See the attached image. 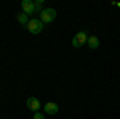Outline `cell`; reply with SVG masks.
Instances as JSON below:
<instances>
[{"label": "cell", "mask_w": 120, "mask_h": 119, "mask_svg": "<svg viewBox=\"0 0 120 119\" xmlns=\"http://www.w3.org/2000/svg\"><path fill=\"white\" fill-rule=\"evenodd\" d=\"M21 7H22V13H26V15H32V13H35V3L34 2H30V0H22L21 2Z\"/></svg>", "instance_id": "4"}, {"label": "cell", "mask_w": 120, "mask_h": 119, "mask_svg": "<svg viewBox=\"0 0 120 119\" xmlns=\"http://www.w3.org/2000/svg\"><path fill=\"white\" fill-rule=\"evenodd\" d=\"M88 42V37H86V32H83V31H80V32H77L74 36V39H72V47H75V48H80L82 45H85Z\"/></svg>", "instance_id": "2"}, {"label": "cell", "mask_w": 120, "mask_h": 119, "mask_svg": "<svg viewBox=\"0 0 120 119\" xmlns=\"http://www.w3.org/2000/svg\"><path fill=\"white\" fill-rule=\"evenodd\" d=\"M16 19H18V23H21V24H29V21H30V19L27 18V15H26V13H19Z\"/></svg>", "instance_id": "8"}, {"label": "cell", "mask_w": 120, "mask_h": 119, "mask_svg": "<svg viewBox=\"0 0 120 119\" xmlns=\"http://www.w3.org/2000/svg\"><path fill=\"white\" fill-rule=\"evenodd\" d=\"M86 44H88V47H90L91 50H96V48L99 47V39H98L96 36H90V37H88V42H86Z\"/></svg>", "instance_id": "7"}, {"label": "cell", "mask_w": 120, "mask_h": 119, "mask_svg": "<svg viewBox=\"0 0 120 119\" xmlns=\"http://www.w3.org/2000/svg\"><path fill=\"white\" fill-rule=\"evenodd\" d=\"M112 5H117V7L120 8V2H112Z\"/></svg>", "instance_id": "11"}, {"label": "cell", "mask_w": 120, "mask_h": 119, "mask_svg": "<svg viewBox=\"0 0 120 119\" xmlns=\"http://www.w3.org/2000/svg\"><path fill=\"white\" fill-rule=\"evenodd\" d=\"M43 0H37L35 2V13H42L43 11Z\"/></svg>", "instance_id": "9"}, {"label": "cell", "mask_w": 120, "mask_h": 119, "mask_svg": "<svg viewBox=\"0 0 120 119\" xmlns=\"http://www.w3.org/2000/svg\"><path fill=\"white\" fill-rule=\"evenodd\" d=\"M43 110H45L46 114H58L59 113V106L56 105L55 101H48V103H45Z\"/></svg>", "instance_id": "6"}, {"label": "cell", "mask_w": 120, "mask_h": 119, "mask_svg": "<svg viewBox=\"0 0 120 119\" xmlns=\"http://www.w3.org/2000/svg\"><path fill=\"white\" fill-rule=\"evenodd\" d=\"M34 119H45V116H43L42 113H35V114H34Z\"/></svg>", "instance_id": "10"}, {"label": "cell", "mask_w": 120, "mask_h": 119, "mask_svg": "<svg viewBox=\"0 0 120 119\" xmlns=\"http://www.w3.org/2000/svg\"><path fill=\"white\" fill-rule=\"evenodd\" d=\"M26 105H27L29 110L34 111V113H38V110H40V101H38V98H35V97H29L27 101H26Z\"/></svg>", "instance_id": "5"}, {"label": "cell", "mask_w": 120, "mask_h": 119, "mask_svg": "<svg viewBox=\"0 0 120 119\" xmlns=\"http://www.w3.org/2000/svg\"><path fill=\"white\" fill-rule=\"evenodd\" d=\"M42 29H43V23H42L40 19H30V21H29L27 31L30 34H40Z\"/></svg>", "instance_id": "3"}, {"label": "cell", "mask_w": 120, "mask_h": 119, "mask_svg": "<svg viewBox=\"0 0 120 119\" xmlns=\"http://www.w3.org/2000/svg\"><path fill=\"white\" fill-rule=\"evenodd\" d=\"M56 19V10L55 8H45L40 13V21L45 24V23H51Z\"/></svg>", "instance_id": "1"}]
</instances>
